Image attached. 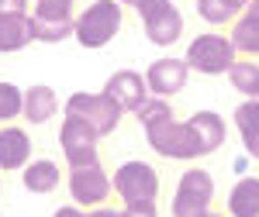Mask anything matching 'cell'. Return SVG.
<instances>
[{
	"mask_svg": "<svg viewBox=\"0 0 259 217\" xmlns=\"http://www.w3.org/2000/svg\"><path fill=\"white\" fill-rule=\"evenodd\" d=\"M142 131H145V141L152 145V152H159L162 158H177V162H194V158H204V148H200L197 131L190 128V121H177L173 118V107L169 100L162 97H149L135 111Z\"/></svg>",
	"mask_w": 259,
	"mask_h": 217,
	"instance_id": "cell-1",
	"label": "cell"
},
{
	"mask_svg": "<svg viewBox=\"0 0 259 217\" xmlns=\"http://www.w3.org/2000/svg\"><path fill=\"white\" fill-rule=\"evenodd\" d=\"M124 28V7L118 0H94L90 7H83L73 24V38L83 48H104L118 38V31Z\"/></svg>",
	"mask_w": 259,
	"mask_h": 217,
	"instance_id": "cell-2",
	"label": "cell"
},
{
	"mask_svg": "<svg viewBox=\"0 0 259 217\" xmlns=\"http://www.w3.org/2000/svg\"><path fill=\"white\" fill-rule=\"evenodd\" d=\"M235 45L228 35H218V31H207V35H197V38L187 45V56L183 62L194 69V73H204V76H221L235 66Z\"/></svg>",
	"mask_w": 259,
	"mask_h": 217,
	"instance_id": "cell-3",
	"label": "cell"
},
{
	"mask_svg": "<svg viewBox=\"0 0 259 217\" xmlns=\"http://www.w3.org/2000/svg\"><path fill=\"white\" fill-rule=\"evenodd\" d=\"M214 176L207 169H187L173 193V217H211Z\"/></svg>",
	"mask_w": 259,
	"mask_h": 217,
	"instance_id": "cell-4",
	"label": "cell"
},
{
	"mask_svg": "<svg viewBox=\"0 0 259 217\" xmlns=\"http://www.w3.org/2000/svg\"><path fill=\"white\" fill-rule=\"evenodd\" d=\"M121 114H124V111H121L104 90H100V93H73V97L66 100V118H80L83 124H90V128L97 131L100 138L118 131Z\"/></svg>",
	"mask_w": 259,
	"mask_h": 217,
	"instance_id": "cell-5",
	"label": "cell"
},
{
	"mask_svg": "<svg viewBox=\"0 0 259 217\" xmlns=\"http://www.w3.org/2000/svg\"><path fill=\"white\" fill-rule=\"evenodd\" d=\"M114 193H118L124 203H156L159 197V173L149 166V162H139V158H132V162H121L118 169H114Z\"/></svg>",
	"mask_w": 259,
	"mask_h": 217,
	"instance_id": "cell-6",
	"label": "cell"
},
{
	"mask_svg": "<svg viewBox=\"0 0 259 217\" xmlns=\"http://www.w3.org/2000/svg\"><path fill=\"white\" fill-rule=\"evenodd\" d=\"M73 7H76V0H35V11H31L35 38L45 45L66 41L73 35V24H76Z\"/></svg>",
	"mask_w": 259,
	"mask_h": 217,
	"instance_id": "cell-7",
	"label": "cell"
},
{
	"mask_svg": "<svg viewBox=\"0 0 259 217\" xmlns=\"http://www.w3.org/2000/svg\"><path fill=\"white\" fill-rule=\"evenodd\" d=\"M100 135L90 128V124H83L80 118H66L59 128V148L66 162H69V169H80V166H97L100 162Z\"/></svg>",
	"mask_w": 259,
	"mask_h": 217,
	"instance_id": "cell-8",
	"label": "cell"
},
{
	"mask_svg": "<svg viewBox=\"0 0 259 217\" xmlns=\"http://www.w3.org/2000/svg\"><path fill=\"white\" fill-rule=\"evenodd\" d=\"M114 193V183L104 173V166H80L69 169V197L76 207H104Z\"/></svg>",
	"mask_w": 259,
	"mask_h": 217,
	"instance_id": "cell-9",
	"label": "cell"
},
{
	"mask_svg": "<svg viewBox=\"0 0 259 217\" xmlns=\"http://www.w3.org/2000/svg\"><path fill=\"white\" fill-rule=\"evenodd\" d=\"M187 76H190V66L183 59H173V56H162L156 59L149 69H145V86L152 97H173L187 86Z\"/></svg>",
	"mask_w": 259,
	"mask_h": 217,
	"instance_id": "cell-10",
	"label": "cell"
},
{
	"mask_svg": "<svg viewBox=\"0 0 259 217\" xmlns=\"http://www.w3.org/2000/svg\"><path fill=\"white\" fill-rule=\"evenodd\" d=\"M104 93L118 103L124 114H135L142 103L149 100V86H145V76L135 73V69H121L104 83Z\"/></svg>",
	"mask_w": 259,
	"mask_h": 217,
	"instance_id": "cell-11",
	"label": "cell"
},
{
	"mask_svg": "<svg viewBox=\"0 0 259 217\" xmlns=\"http://www.w3.org/2000/svg\"><path fill=\"white\" fill-rule=\"evenodd\" d=\"M31 162V138L24 128H0V173H14Z\"/></svg>",
	"mask_w": 259,
	"mask_h": 217,
	"instance_id": "cell-12",
	"label": "cell"
},
{
	"mask_svg": "<svg viewBox=\"0 0 259 217\" xmlns=\"http://www.w3.org/2000/svg\"><path fill=\"white\" fill-rule=\"evenodd\" d=\"M35 38V21L31 14H0V52H21Z\"/></svg>",
	"mask_w": 259,
	"mask_h": 217,
	"instance_id": "cell-13",
	"label": "cell"
},
{
	"mask_svg": "<svg viewBox=\"0 0 259 217\" xmlns=\"http://www.w3.org/2000/svg\"><path fill=\"white\" fill-rule=\"evenodd\" d=\"M142 28H145V38L152 41V45L166 48V45H173V41L183 35V14L177 11V4H169L166 11H159V14L142 21Z\"/></svg>",
	"mask_w": 259,
	"mask_h": 217,
	"instance_id": "cell-14",
	"label": "cell"
},
{
	"mask_svg": "<svg viewBox=\"0 0 259 217\" xmlns=\"http://www.w3.org/2000/svg\"><path fill=\"white\" fill-rule=\"evenodd\" d=\"M232 45L242 56H259V0H252L232 24Z\"/></svg>",
	"mask_w": 259,
	"mask_h": 217,
	"instance_id": "cell-15",
	"label": "cell"
},
{
	"mask_svg": "<svg viewBox=\"0 0 259 217\" xmlns=\"http://www.w3.org/2000/svg\"><path fill=\"white\" fill-rule=\"evenodd\" d=\"M187 121H190V128L197 131L204 155H214L221 145H225V135H228V128H225V118H221L218 111H197V114H190Z\"/></svg>",
	"mask_w": 259,
	"mask_h": 217,
	"instance_id": "cell-16",
	"label": "cell"
},
{
	"mask_svg": "<svg viewBox=\"0 0 259 217\" xmlns=\"http://www.w3.org/2000/svg\"><path fill=\"white\" fill-rule=\"evenodd\" d=\"M228 217H259V176H242L225 203Z\"/></svg>",
	"mask_w": 259,
	"mask_h": 217,
	"instance_id": "cell-17",
	"label": "cell"
},
{
	"mask_svg": "<svg viewBox=\"0 0 259 217\" xmlns=\"http://www.w3.org/2000/svg\"><path fill=\"white\" fill-rule=\"evenodd\" d=\"M56 111H59V97H56L52 86L35 83L31 90H24V118L31 121V124H45V121H52V118H56Z\"/></svg>",
	"mask_w": 259,
	"mask_h": 217,
	"instance_id": "cell-18",
	"label": "cell"
},
{
	"mask_svg": "<svg viewBox=\"0 0 259 217\" xmlns=\"http://www.w3.org/2000/svg\"><path fill=\"white\" fill-rule=\"evenodd\" d=\"M24 190L28 193H52L62 183V169L52 162V158H35L24 166Z\"/></svg>",
	"mask_w": 259,
	"mask_h": 217,
	"instance_id": "cell-19",
	"label": "cell"
},
{
	"mask_svg": "<svg viewBox=\"0 0 259 217\" xmlns=\"http://www.w3.org/2000/svg\"><path fill=\"white\" fill-rule=\"evenodd\" d=\"M235 128L242 135L245 152L256 158V152H259V103L256 100H245V103L235 107Z\"/></svg>",
	"mask_w": 259,
	"mask_h": 217,
	"instance_id": "cell-20",
	"label": "cell"
},
{
	"mask_svg": "<svg viewBox=\"0 0 259 217\" xmlns=\"http://www.w3.org/2000/svg\"><path fill=\"white\" fill-rule=\"evenodd\" d=\"M249 4L252 0H197V14H200V21L221 28V24H232Z\"/></svg>",
	"mask_w": 259,
	"mask_h": 217,
	"instance_id": "cell-21",
	"label": "cell"
},
{
	"mask_svg": "<svg viewBox=\"0 0 259 217\" xmlns=\"http://www.w3.org/2000/svg\"><path fill=\"white\" fill-rule=\"evenodd\" d=\"M228 79H232V86L239 90L242 97H249V100L259 103V62L239 59L232 69H228Z\"/></svg>",
	"mask_w": 259,
	"mask_h": 217,
	"instance_id": "cell-22",
	"label": "cell"
},
{
	"mask_svg": "<svg viewBox=\"0 0 259 217\" xmlns=\"http://www.w3.org/2000/svg\"><path fill=\"white\" fill-rule=\"evenodd\" d=\"M18 114H24V93L14 83L0 79V121H14Z\"/></svg>",
	"mask_w": 259,
	"mask_h": 217,
	"instance_id": "cell-23",
	"label": "cell"
},
{
	"mask_svg": "<svg viewBox=\"0 0 259 217\" xmlns=\"http://www.w3.org/2000/svg\"><path fill=\"white\" fill-rule=\"evenodd\" d=\"M121 7H135L139 11V18L145 21V18H152V14H159V11H166L173 0H118Z\"/></svg>",
	"mask_w": 259,
	"mask_h": 217,
	"instance_id": "cell-24",
	"label": "cell"
},
{
	"mask_svg": "<svg viewBox=\"0 0 259 217\" xmlns=\"http://www.w3.org/2000/svg\"><path fill=\"white\" fill-rule=\"evenodd\" d=\"M121 217H159V207L156 203H124Z\"/></svg>",
	"mask_w": 259,
	"mask_h": 217,
	"instance_id": "cell-25",
	"label": "cell"
},
{
	"mask_svg": "<svg viewBox=\"0 0 259 217\" xmlns=\"http://www.w3.org/2000/svg\"><path fill=\"white\" fill-rule=\"evenodd\" d=\"M0 14H28V0H0Z\"/></svg>",
	"mask_w": 259,
	"mask_h": 217,
	"instance_id": "cell-26",
	"label": "cell"
},
{
	"mask_svg": "<svg viewBox=\"0 0 259 217\" xmlns=\"http://www.w3.org/2000/svg\"><path fill=\"white\" fill-rule=\"evenodd\" d=\"M52 217H90V214H87L83 207H59Z\"/></svg>",
	"mask_w": 259,
	"mask_h": 217,
	"instance_id": "cell-27",
	"label": "cell"
},
{
	"mask_svg": "<svg viewBox=\"0 0 259 217\" xmlns=\"http://www.w3.org/2000/svg\"><path fill=\"white\" fill-rule=\"evenodd\" d=\"M90 217H121L114 207H97V210H90Z\"/></svg>",
	"mask_w": 259,
	"mask_h": 217,
	"instance_id": "cell-28",
	"label": "cell"
},
{
	"mask_svg": "<svg viewBox=\"0 0 259 217\" xmlns=\"http://www.w3.org/2000/svg\"><path fill=\"white\" fill-rule=\"evenodd\" d=\"M211 217H225V214H211Z\"/></svg>",
	"mask_w": 259,
	"mask_h": 217,
	"instance_id": "cell-29",
	"label": "cell"
},
{
	"mask_svg": "<svg viewBox=\"0 0 259 217\" xmlns=\"http://www.w3.org/2000/svg\"><path fill=\"white\" fill-rule=\"evenodd\" d=\"M256 158H259V152H256Z\"/></svg>",
	"mask_w": 259,
	"mask_h": 217,
	"instance_id": "cell-30",
	"label": "cell"
}]
</instances>
